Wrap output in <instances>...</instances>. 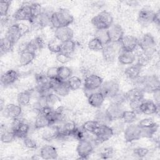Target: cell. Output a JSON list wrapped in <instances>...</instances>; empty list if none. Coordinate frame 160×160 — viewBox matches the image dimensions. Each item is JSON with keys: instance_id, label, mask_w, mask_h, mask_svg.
Here are the masks:
<instances>
[{"instance_id": "47", "label": "cell", "mask_w": 160, "mask_h": 160, "mask_svg": "<svg viewBox=\"0 0 160 160\" xmlns=\"http://www.w3.org/2000/svg\"><path fill=\"white\" fill-rule=\"evenodd\" d=\"M15 138L16 136L12 131H9L7 130L5 132L1 133V140L4 143H9L12 142L15 139Z\"/></svg>"}, {"instance_id": "29", "label": "cell", "mask_w": 160, "mask_h": 160, "mask_svg": "<svg viewBox=\"0 0 160 160\" xmlns=\"http://www.w3.org/2000/svg\"><path fill=\"white\" fill-rule=\"evenodd\" d=\"M36 53L29 51H25L20 53L19 62L21 66H26L29 64L35 58Z\"/></svg>"}, {"instance_id": "30", "label": "cell", "mask_w": 160, "mask_h": 160, "mask_svg": "<svg viewBox=\"0 0 160 160\" xmlns=\"http://www.w3.org/2000/svg\"><path fill=\"white\" fill-rule=\"evenodd\" d=\"M36 82L38 88H50L49 79L46 74L43 73H38L35 76ZM51 89V88H50Z\"/></svg>"}, {"instance_id": "45", "label": "cell", "mask_w": 160, "mask_h": 160, "mask_svg": "<svg viewBox=\"0 0 160 160\" xmlns=\"http://www.w3.org/2000/svg\"><path fill=\"white\" fill-rule=\"evenodd\" d=\"M47 104L48 106L52 108V109H55L54 106L57 105V104L60 101V98L58 95L56 94H54L52 92H50L47 96Z\"/></svg>"}, {"instance_id": "42", "label": "cell", "mask_w": 160, "mask_h": 160, "mask_svg": "<svg viewBox=\"0 0 160 160\" xmlns=\"http://www.w3.org/2000/svg\"><path fill=\"white\" fill-rule=\"evenodd\" d=\"M31 16H32L31 22H32L34 20L37 19L42 12L41 4L38 2L31 3Z\"/></svg>"}, {"instance_id": "2", "label": "cell", "mask_w": 160, "mask_h": 160, "mask_svg": "<svg viewBox=\"0 0 160 160\" xmlns=\"http://www.w3.org/2000/svg\"><path fill=\"white\" fill-rule=\"evenodd\" d=\"M73 21L72 15L65 9H61L51 14V24L55 29L69 26Z\"/></svg>"}, {"instance_id": "37", "label": "cell", "mask_w": 160, "mask_h": 160, "mask_svg": "<svg viewBox=\"0 0 160 160\" xmlns=\"http://www.w3.org/2000/svg\"><path fill=\"white\" fill-rule=\"evenodd\" d=\"M99 125L100 124L96 120L88 121L83 124L82 128L88 133H91L94 134Z\"/></svg>"}, {"instance_id": "57", "label": "cell", "mask_w": 160, "mask_h": 160, "mask_svg": "<svg viewBox=\"0 0 160 160\" xmlns=\"http://www.w3.org/2000/svg\"><path fill=\"white\" fill-rule=\"evenodd\" d=\"M46 74L47 75V76L48 77V78L49 79H52L58 78V68L57 67L49 68L48 69L47 72H46Z\"/></svg>"}, {"instance_id": "32", "label": "cell", "mask_w": 160, "mask_h": 160, "mask_svg": "<svg viewBox=\"0 0 160 160\" xmlns=\"http://www.w3.org/2000/svg\"><path fill=\"white\" fill-rule=\"evenodd\" d=\"M72 70L69 67L65 66L58 67V76L62 81H66L70 77L72 76Z\"/></svg>"}, {"instance_id": "23", "label": "cell", "mask_w": 160, "mask_h": 160, "mask_svg": "<svg viewBox=\"0 0 160 160\" xmlns=\"http://www.w3.org/2000/svg\"><path fill=\"white\" fill-rule=\"evenodd\" d=\"M118 59L121 64L124 65H129L132 64L134 62L136 56L134 52L126 51L121 49L118 56Z\"/></svg>"}, {"instance_id": "33", "label": "cell", "mask_w": 160, "mask_h": 160, "mask_svg": "<svg viewBox=\"0 0 160 160\" xmlns=\"http://www.w3.org/2000/svg\"><path fill=\"white\" fill-rule=\"evenodd\" d=\"M138 126L143 129H158V124L151 118H144L141 119Z\"/></svg>"}, {"instance_id": "50", "label": "cell", "mask_w": 160, "mask_h": 160, "mask_svg": "<svg viewBox=\"0 0 160 160\" xmlns=\"http://www.w3.org/2000/svg\"><path fill=\"white\" fill-rule=\"evenodd\" d=\"M96 121H98L100 124H106L108 125V123L110 122L111 121L107 116L106 112H99L96 114V118L95 119Z\"/></svg>"}, {"instance_id": "14", "label": "cell", "mask_w": 160, "mask_h": 160, "mask_svg": "<svg viewBox=\"0 0 160 160\" xmlns=\"http://www.w3.org/2000/svg\"><path fill=\"white\" fill-rule=\"evenodd\" d=\"M73 35V30L69 26L61 27L55 29L54 37L61 42H64L72 40Z\"/></svg>"}, {"instance_id": "20", "label": "cell", "mask_w": 160, "mask_h": 160, "mask_svg": "<svg viewBox=\"0 0 160 160\" xmlns=\"http://www.w3.org/2000/svg\"><path fill=\"white\" fill-rule=\"evenodd\" d=\"M60 128L54 125H49L42 134V138L46 141H51L58 138L60 132Z\"/></svg>"}, {"instance_id": "34", "label": "cell", "mask_w": 160, "mask_h": 160, "mask_svg": "<svg viewBox=\"0 0 160 160\" xmlns=\"http://www.w3.org/2000/svg\"><path fill=\"white\" fill-rule=\"evenodd\" d=\"M94 38L99 39L104 46L110 42L108 29H97Z\"/></svg>"}, {"instance_id": "19", "label": "cell", "mask_w": 160, "mask_h": 160, "mask_svg": "<svg viewBox=\"0 0 160 160\" xmlns=\"http://www.w3.org/2000/svg\"><path fill=\"white\" fill-rule=\"evenodd\" d=\"M19 73L14 69H10L2 74L1 77V82L4 86H9L16 81L19 77Z\"/></svg>"}, {"instance_id": "8", "label": "cell", "mask_w": 160, "mask_h": 160, "mask_svg": "<svg viewBox=\"0 0 160 160\" xmlns=\"http://www.w3.org/2000/svg\"><path fill=\"white\" fill-rule=\"evenodd\" d=\"M124 138L126 142H131L142 138V131L138 124H130L124 132Z\"/></svg>"}, {"instance_id": "27", "label": "cell", "mask_w": 160, "mask_h": 160, "mask_svg": "<svg viewBox=\"0 0 160 160\" xmlns=\"http://www.w3.org/2000/svg\"><path fill=\"white\" fill-rule=\"evenodd\" d=\"M142 67L138 63L128 67L124 71L126 76L131 80H134L139 76Z\"/></svg>"}, {"instance_id": "46", "label": "cell", "mask_w": 160, "mask_h": 160, "mask_svg": "<svg viewBox=\"0 0 160 160\" xmlns=\"http://www.w3.org/2000/svg\"><path fill=\"white\" fill-rule=\"evenodd\" d=\"M87 132H86L82 128H76V129L74 130V131L72 133V136H73L75 139H78L79 141L85 139H88V134H87Z\"/></svg>"}, {"instance_id": "54", "label": "cell", "mask_w": 160, "mask_h": 160, "mask_svg": "<svg viewBox=\"0 0 160 160\" xmlns=\"http://www.w3.org/2000/svg\"><path fill=\"white\" fill-rule=\"evenodd\" d=\"M114 154V150L112 148H106L100 152V156L102 159L111 158Z\"/></svg>"}, {"instance_id": "1", "label": "cell", "mask_w": 160, "mask_h": 160, "mask_svg": "<svg viewBox=\"0 0 160 160\" xmlns=\"http://www.w3.org/2000/svg\"><path fill=\"white\" fill-rule=\"evenodd\" d=\"M136 88L141 89L144 92H154L160 90L159 79L156 75L139 76L134 79Z\"/></svg>"}, {"instance_id": "43", "label": "cell", "mask_w": 160, "mask_h": 160, "mask_svg": "<svg viewBox=\"0 0 160 160\" xmlns=\"http://www.w3.org/2000/svg\"><path fill=\"white\" fill-rule=\"evenodd\" d=\"M51 14L49 15L46 12H42L41 14L32 22H35L36 21H37V22L39 26L44 27L49 24H51Z\"/></svg>"}, {"instance_id": "11", "label": "cell", "mask_w": 160, "mask_h": 160, "mask_svg": "<svg viewBox=\"0 0 160 160\" xmlns=\"http://www.w3.org/2000/svg\"><path fill=\"white\" fill-rule=\"evenodd\" d=\"M103 82L102 78L96 74L88 75L84 80V88L87 91H94L101 86Z\"/></svg>"}, {"instance_id": "44", "label": "cell", "mask_w": 160, "mask_h": 160, "mask_svg": "<svg viewBox=\"0 0 160 160\" xmlns=\"http://www.w3.org/2000/svg\"><path fill=\"white\" fill-rule=\"evenodd\" d=\"M88 47L91 51H98L102 50L104 45L99 39H98L96 38H94L89 41L88 44Z\"/></svg>"}, {"instance_id": "17", "label": "cell", "mask_w": 160, "mask_h": 160, "mask_svg": "<svg viewBox=\"0 0 160 160\" xmlns=\"http://www.w3.org/2000/svg\"><path fill=\"white\" fill-rule=\"evenodd\" d=\"M154 12L148 8H142L138 13V20L142 26H148L152 22Z\"/></svg>"}, {"instance_id": "28", "label": "cell", "mask_w": 160, "mask_h": 160, "mask_svg": "<svg viewBox=\"0 0 160 160\" xmlns=\"http://www.w3.org/2000/svg\"><path fill=\"white\" fill-rule=\"evenodd\" d=\"M29 130V125L22 121L11 131L14 132L16 138L24 139V138L27 137Z\"/></svg>"}, {"instance_id": "15", "label": "cell", "mask_w": 160, "mask_h": 160, "mask_svg": "<svg viewBox=\"0 0 160 160\" xmlns=\"http://www.w3.org/2000/svg\"><path fill=\"white\" fill-rule=\"evenodd\" d=\"M13 19L15 21H32L31 12V4H23L13 14Z\"/></svg>"}, {"instance_id": "58", "label": "cell", "mask_w": 160, "mask_h": 160, "mask_svg": "<svg viewBox=\"0 0 160 160\" xmlns=\"http://www.w3.org/2000/svg\"><path fill=\"white\" fill-rule=\"evenodd\" d=\"M152 22H154L158 26H159V24H160V12H159V11L154 12L153 19H152Z\"/></svg>"}, {"instance_id": "6", "label": "cell", "mask_w": 160, "mask_h": 160, "mask_svg": "<svg viewBox=\"0 0 160 160\" xmlns=\"http://www.w3.org/2000/svg\"><path fill=\"white\" fill-rule=\"evenodd\" d=\"M121 49L119 42H110L104 46L102 50L104 59L109 62H112L118 56Z\"/></svg>"}, {"instance_id": "48", "label": "cell", "mask_w": 160, "mask_h": 160, "mask_svg": "<svg viewBox=\"0 0 160 160\" xmlns=\"http://www.w3.org/2000/svg\"><path fill=\"white\" fill-rule=\"evenodd\" d=\"M11 3V1L8 0L0 1V14L1 17H6L8 15Z\"/></svg>"}, {"instance_id": "56", "label": "cell", "mask_w": 160, "mask_h": 160, "mask_svg": "<svg viewBox=\"0 0 160 160\" xmlns=\"http://www.w3.org/2000/svg\"><path fill=\"white\" fill-rule=\"evenodd\" d=\"M24 144L28 149H36L37 148V144L36 141L28 137H26L24 138Z\"/></svg>"}, {"instance_id": "22", "label": "cell", "mask_w": 160, "mask_h": 160, "mask_svg": "<svg viewBox=\"0 0 160 160\" xmlns=\"http://www.w3.org/2000/svg\"><path fill=\"white\" fill-rule=\"evenodd\" d=\"M105 99L104 95L100 92H94L89 94L88 98V103L92 107L99 108L102 106Z\"/></svg>"}, {"instance_id": "4", "label": "cell", "mask_w": 160, "mask_h": 160, "mask_svg": "<svg viewBox=\"0 0 160 160\" xmlns=\"http://www.w3.org/2000/svg\"><path fill=\"white\" fill-rule=\"evenodd\" d=\"M28 31L29 27L24 24H12L10 25L8 28L5 37L10 40L14 44Z\"/></svg>"}, {"instance_id": "53", "label": "cell", "mask_w": 160, "mask_h": 160, "mask_svg": "<svg viewBox=\"0 0 160 160\" xmlns=\"http://www.w3.org/2000/svg\"><path fill=\"white\" fill-rule=\"evenodd\" d=\"M56 59L57 61L61 63V64H66L67 62H68L69 61H71V56L68 54H66L63 52H59L56 54Z\"/></svg>"}, {"instance_id": "52", "label": "cell", "mask_w": 160, "mask_h": 160, "mask_svg": "<svg viewBox=\"0 0 160 160\" xmlns=\"http://www.w3.org/2000/svg\"><path fill=\"white\" fill-rule=\"evenodd\" d=\"M133 153L138 158H142L148 155V154L149 153V149L147 148H145L139 147V148H135L134 149Z\"/></svg>"}, {"instance_id": "16", "label": "cell", "mask_w": 160, "mask_h": 160, "mask_svg": "<svg viewBox=\"0 0 160 160\" xmlns=\"http://www.w3.org/2000/svg\"><path fill=\"white\" fill-rule=\"evenodd\" d=\"M108 32L110 42H119L124 36V31L122 27L118 24H112L108 29Z\"/></svg>"}, {"instance_id": "35", "label": "cell", "mask_w": 160, "mask_h": 160, "mask_svg": "<svg viewBox=\"0 0 160 160\" xmlns=\"http://www.w3.org/2000/svg\"><path fill=\"white\" fill-rule=\"evenodd\" d=\"M66 82L70 90L72 91L78 89L79 88H80L82 84V81L81 78L76 76H72L66 81Z\"/></svg>"}, {"instance_id": "40", "label": "cell", "mask_w": 160, "mask_h": 160, "mask_svg": "<svg viewBox=\"0 0 160 160\" xmlns=\"http://www.w3.org/2000/svg\"><path fill=\"white\" fill-rule=\"evenodd\" d=\"M13 46L14 44L7 38L4 37L1 38L0 41V48L1 52L7 53L10 52L12 49Z\"/></svg>"}, {"instance_id": "10", "label": "cell", "mask_w": 160, "mask_h": 160, "mask_svg": "<svg viewBox=\"0 0 160 160\" xmlns=\"http://www.w3.org/2000/svg\"><path fill=\"white\" fill-rule=\"evenodd\" d=\"M93 150V144L88 139H85L79 141L76 148V151L79 156V159H86L91 154Z\"/></svg>"}, {"instance_id": "7", "label": "cell", "mask_w": 160, "mask_h": 160, "mask_svg": "<svg viewBox=\"0 0 160 160\" xmlns=\"http://www.w3.org/2000/svg\"><path fill=\"white\" fill-rule=\"evenodd\" d=\"M113 134L112 128L106 124H100L94 133L96 136V142L98 143H102L109 140Z\"/></svg>"}, {"instance_id": "51", "label": "cell", "mask_w": 160, "mask_h": 160, "mask_svg": "<svg viewBox=\"0 0 160 160\" xmlns=\"http://www.w3.org/2000/svg\"><path fill=\"white\" fill-rule=\"evenodd\" d=\"M110 99H111L112 103H116L120 104H122L125 101H127L125 94H122L120 92H119L118 94H116L115 96Z\"/></svg>"}, {"instance_id": "59", "label": "cell", "mask_w": 160, "mask_h": 160, "mask_svg": "<svg viewBox=\"0 0 160 160\" xmlns=\"http://www.w3.org/2000/svg\"><path fill=\"white\" fill-rule=\"evenodd\" d=\"M154 94V99L155 101V103L159 106V90L153 92Z\"/></svg>"}, {"instance_id": "55", "label": "cell", "mask_w": 160, "mask_h": 160, "mask_svg": "<svg viewBox=\"0 0 160 160\" xmlns=\"http://www.w3.org/2000/svg\"><path fill=\"white\" fill-rule=\"evenodd\" d=\"M144 100V99H143ZM143 100L141 101H131L129 102V107L131 109V111L135 112L136 114L141 113L140 111V108L141 102Z\"/></svg>"}, {"instance_id": "49", "label": "cell", "mask_w": 160, "mask_h": 160, "mask_svg": "<svg viewBox=\"0 0 160 160\" xmlns=\"http://www.w3.org/2000/svg\"><path fill=\"white\" fill-rule=\"evenodd\" d=\"M151 58H152L149 57V56H148L147 54H146L145 53H144L141 51V53L138 55L137 63L139 65H140L141 67L144 66L148 64V62H149V61L151 60Z\"/></svg>"}, {"instance_id": "18", "label": "cell", "mask_w": 160, "mask_h": 160, "mask_svg": "<svg viewBox=\"0 0 160 160\" xmlns=\"http://www.w3.org/2000/svg\"><path fill=\"white\" fill-rule=\"evenodd\" d=\"M159 111V106L153 101L150 100H143L141 104V113L146 115L157 114Z\"/></svg>"}, {"instance_id": "36", "label": "cell", "mask_w": 160, "mask_h": 160, "mask_svg": "<svg viewBox=\"0 0 160 160\" xmlns=\"http://www.w3.org/2000/svg\"><path fill=\"white\" fill-rule=\"evenodd\" d=\"M137 119V114L130 110V111H124L122 118L121 119H122L123 122L126 124H132Z\"/></svg>"}, {"instance_id": "39", "label": "cell", "mask_w": 160, "mask_h": 160, "mask_svg": "<svg viewBox=\"0 0 160 160\" xmlns=\"http://www.w3.org/2000/svg\"><path fill=\"white\" fill-rule=\"evenodd\" d=\"M17 101L19 105H28L31 101V93L28 91L19 92L17 96Z\"/></svg>"}, {"instance_id": "3", "label": "cell", "mask_w": 160, "mask_h": 160, "mask_svg": "<svg viewBox=\"0 0 160 160\" xmlns=\"http://www.w3.org/2000/svg\"><path fill=\"white\" fill-rule=\"evenodd\" d=\"M138 46L141 51L152 58L156 51V42L154 37L149 33L143 34L138 39Z\"/></svg>"}, {"instance_id": "41", "label": "cell", "mask_w": 160, "mask_h": 160, "mask_svg": "<svg viewBox=\"0 0 160 160\" xmlns=\"http://www.w3.org/2000/svg\"><path fill=\"white\" fill-rule=\"evenodd\" d=\"M61 44L62 42L58 40L56 38L52 39L48 43V49L54 53H59L61 51Z\"/></svg>"}, {"instance_id": "24", "label": "cell", "mask_w": 160, "mask_h": 160, "mask_svg": "<svg viewBox=\"0 0 160 160\" xmlns=\"http://www.w3.org/2000/svg\"><path fill=\"white\" fill-rule=\"evenodd\" d=\"M21 112L22 109L19 104L17 105L14 104H9L6 107H4L5 115L11 119L19 117Z\"/></svg>"}, {"instance_id": "25", "label": "cell", "mask_w": 160, "mask_h": 160, "mask_svg": "<svg viewBox=\"0 0 160 160\" xmlns=\"http://www.w3.org/2000/svg\"><path fill=\"white\" fill-rule=\"evenodd\" d=\"M44 44L45 43L43 39L39 36H38L27 42L26 51L36 53V51L42 49L44 47Z\"/></svg>"}, {"instance_id": "5", "label": "cell", "mask_w": 160, "mask_h": 160, "mask_svg": "<svg viewBox=\"0 0 160 160\" xmlns=\"http://www.w3.org/2000/svg\"><path fill=\"white\" fill-rule=\"evenodd\" d=\"M91 23L97 29H108L113 24V18L110 12L103 11L92 18Z\"/></svg>"}, {"instance_id": "26", "label": "cell", "mask_w": 160, "mask_h": 160, "mask_svg": "<svg viewBox=\"0 0 160 160\" xmlns=\"http://www.w3.org/2000/svg\"><path fill=\"white\" fill-rule=\"evenodd\" d=\"M144 94V92L141 89L138 88H132L129 90L126 93H125L126 100L129 102L143 100Z\"/></svg>"}, {"instance_id": "13", "label": "cell", "mask_w": 160, "mask_h": 160, "mask_svg": "<svg viewBox=\"0 0 160 160\" xmlns=\"http://www.w3.org/2000/svg\"><path fill=\"white\" fill-rule=\"evenodd\" d=\"M119 43L121 49L126 51L134 52L138 46V39L132 35H124Z\"/></svg>"}, {"instance_id": "12", "label": "cell", "mask_w": 160, "mask_h": 160, "mask_svg": "<svg viewBox=\"0 0 160 160\" xmlns=\"http://www.w3.org/2000/svg\"><path fill=\"white\" fill-rule=\"evenodd\" d=\"M124 111L122 104L111 102L105 110V112L109 120L114 121L121 119Z\"/></svg>"}, {"instance_id": "21", "label": "cell", "mask_w": 160, "mask_h": 160, "mask_svg": "<svg viewBox=\"0 0 160 160\" xmlns=\"http://www.w3.org/2000/svg\"><path fill=\"white\" fill-rule=\"evenodd\" d=\"M40 156L43 159H55L58 158V154L55 147L51 145H45L41 149Z\"/></svg>"}, {"instance_id": "9", "label": "cell", "mask_w": 160, "mask_h": 160, "mask_svg": "<svg viewBox=\"0 0 160 160\" xmlns=\"http://www.w3.org/2000/svg\"><path fill=\"white\" fill-rule=\"evenodd\" d=\"M106 98H111L119 92V84L115 81H108L102 82L99 91Z\"/></svg>"}, {"instance_id": "38", "label": "cell", "mask_w": 160, "mask_h": 160, "mask_svg": "<svg viewBox=\"0 0 160 160\" xmlns=\"http://www.w3.org/2000/svg\"><path fill=\"white\" fill-rule=\"evenodd\" d=\"M76 44L72 40H70L64 42H62L61 44V52L71 56L74 51Z\"/></svg>"}, {"instance_id": "31", "label": "cell", "mask_w": 160, "mask_h": 160, "mask_svg": "<svg viewBox=\"0 0 160 160\" xmlns=\"http://www.w3.org/2000/svg\"><path fill=\"white\" fill-rule=\"evenodd\" d=\"M34 126L36 129H39L42 128H45L47 126H49V123L45 116L38 112L37 116L35 118Z\"/></svg>"}]
</instances>
